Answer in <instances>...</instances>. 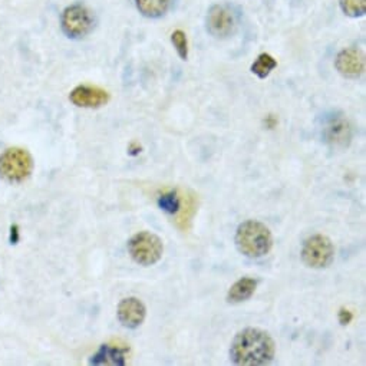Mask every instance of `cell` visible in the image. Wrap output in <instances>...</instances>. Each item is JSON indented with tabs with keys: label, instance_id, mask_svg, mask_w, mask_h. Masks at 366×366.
<instances>
[{
	"label": "cell",
	"instance_id": "1",
	"mask_svg": "<svg viewBox=\"0 0 366 366\" xmlns=\"http://www.w3.org/2000/svg\"><path fill=\"white\" fill-rule=\"evenodd\" d=\"M276 355V342L272 335L260 327L240 330L230 346V359L239 366L269 365Z\"/></svg>",
	"mask_w": 366,
	"mask_h": 366
},
{
	"label": "cell",
	"instance_id": "2",
	"mask_svg": "<svg viewBox=\"0 0 366 366\" xmlns=\"http://www.w3.org/2000/svg\"><path fill=\"white\" fill-rule=\"evenodd\" d=\"M237 250L249 259H262L273 247V236L270 229L257 220L243 222L234 236Z\"/></svg>",
	"mask_w": 366,
	"mask_h": 366
},
{
	"label": "cell",
	"instance_id": "3",
	"mask_svg": "<svg viewBox=\"0 0 366 366\" xmlns=\"http://www.w3.org/2000/svg\"><path fill=\"white\" fill-rule=\"evenodd\" d=\"M131 259L144 267L157 264L164 254L162 240L151 232H139L134 234L127 244Z\"/></svg>",
	"mask_w": 366,
	"mask_h": 366
},
{
	"label": "cell",
	"instance_id": "4",
	"mask_svg": "<svg viewBox=\"0 0 366 366\" xmlns=\"http://www.w3.org/2000/svg\"><path fill=\"white\" fill-rule=\"evenodd\" d=\"M32 171L34 158L25 148L12 147L0 155V177L8 182H22Z\"/></svg>",
	"mask_w": 366,
	"mask_h": 366
},
{
	"label": "cell",
	"instance_id": "5",
	"mask_svg": "<svg viewBox=\"0 0 366 366\" xmlns=\"http://www.w3.org/2000/svg\"><path fill=\"white\" fill-rule=\"evenodd\" d=\"M300 257L310 269H326L335 260V246L327 236L313 234L303 242Z\"/></svg>",
	"mask_w": 366,
	"mask_h": 366
},
{
	"label": "cell",
	"instance_id": "6",
	"mask_svg": "<svg viewBox=\"0 0 366 366\" xmlns=\"http://www.w3.org/2000/svg\"><path fill=\"white\" fill-rule=\"evenodd\" d=\"M61 28L68 38L82 39L94 31L95 18L86 6L76 4L64 11Z\"/></svg>",
	"mask_w": 366,
	"mask_h": 366
},
{
	"label": "cell",
	"instance_id": "7",
	"mask_svg": "<svg viewBox=\"0 0 366 366\" xmlns=\"http://www.w3.org/2000/svg\"><path fill=\"white\" fill-rule=\"evenodd\" d=\"M206 28L217 39L232 36L237 28V18L233 8L229 5H213L206 16Z\"/></svg>",
	"mask_w": 366,
	"mask_h": 366
},
{
	"label": "cell",
	"instance_id": "8",
	"mask_svg": "<svg viewBox=\"0 0 366 366\" xmlns=\"http://www.w3.org/2000/svg\"><path fill=\"white\" fill-rule=\"evenodd\" d=\"M323 139L332 148H346L352 139V128L343 115H330L323 124Z\"/></svg>",
	"mask_w": 366,
	"mask_h": 366
},
{
	"label": "cell",
	"instance_id": "9",
	"mask_svg": "<svg viewBox=\"0 0 366 366\" xmlns=\"http://www.w3.org/2000/svg\"><path fill=\"white\" fill-rule=\"evenodd\" d=\"M335 68L342 76L356 79L365 71V54L357 48H346L337 54Z\"/></svg>",
	"mask_w": 366,
	"mask_h": 366
},
{
	"label": "cell",
	"instance_id": "10",
	"mask_svg": "<svg viewBox=\"0 0 366 366\" xmlns=\"http://www.w3.org/2000/svg\"><path fill=\"white\" fill-rule=\"evenodd\" d=\"M117 316L124 327L137 329L144 323L147 317V307L138 297H125L117 307Z\"/></svg>",
	"mask_w": 366,
	"mask_h": 366
},
{
	"label": "cell",
	"instance_id": "11",
	"mask_svg": "<svg viewBox=\"0 0 366 366\" xmlns=\"http://www.w3.org/2000/svg\"><path fill=\"white\" fill-rule=\"evenodd\" d=\"M69 99L79 108H101L109 102V94L98 86L79 85L71 92Z\"/></svg>",
	"mask_w": 366,
	"mask_h": 366
},
{
	"label": "cell",
	"instance_id": "12",
	"mask_svg": "<svg viewBox=\"0 0 366 366\" xmlns=\"http://www.w3.org/2000/svg\"><path fill=\"white\" fill-rule=\"evenodd\" d=\"M89 365L94 366H125L127 357L125 350L119 347H112L109 345H102L99 350L89 359Z\"/></svg>",
	"mask_w": 366,
	"mask_h": 366
},
{
	"label": "cell",
	"instance_id": "13",
	"mask_svg": "<svg viewBox=\"0 0 366 366\" xmlns=\"http://www.w3.org/2000/svg\"><path fill=\"white\" fill-rule=\"evenodd\" d=\"M256 289H257V280L252 277H242L229 289L226 300L227 303H232V305L243 303L254 295Z\"/></svg>",
	"mask_w": 366,
	"mask_h": 366
},
{
	"label": "cell",
	"instance_id": "14",
	"mask_svg": "<svg viewBox=\"0 0 366 366\" xmlns=\"http://www.w3.org/2000/svg\"><path fill=\"white\" fill-rule=\"evenodd\" d=\"M135 5L142 16L158 19L169 11L172 0H135Z\"/></svg>",
	"mask_w": 366,
	"mask_h": 366
},
{
	"label": "cell",
	"instance_id": "15",
	"mask_svg": "<svg viewBox=\"0 0 366 366\" xmlns=\"http://www.w3.org/2000/svg\"><path fill=\"white\" fill-rule=\"evenodd\" d=\"M274 68H277V61L272 55H269V54H262L254 61V64L250 66V71L257 78L266 79Z\"/></svg>",
	"mask_w": 366,
	"mask_h": 366
},
{
	"label": "cell",
	"instance_id": "16",
	"mask_svg": "<svg viewBox=\"0 0 366 366\" xmlns=\"http://www.w3.org/2000/svg\"><path fill=\"white\" fill-rule=\"evenodd\" d=\"M157 204L167 214H177L181 207V202L175 192H168V193L161 194L157 200Z\"/></svg>",
	"mask_w": 366,
	"mask_h": 366
},
{
	"label": "cell",
	"instance_id": "17",
	"mask_svg": "<svg viewBox=\"0 0 366 366\" xmlns=\"http://www.w3.org/2000/svg\"><path fill=\"white\" fill-rule=\"evenodd\" d=\"M342 12L350 18H360L366 14V0H339Z\"/></svg>",
	"mask_w": 366,
	"mask_h": 366
},
{
	"label": "cell",
	"instance_id": "18",
	"mask_svg": "<svg viewBox=\"0 0 366 366\" xmlns=\"http://www.w3.org/2000/svg\"><path fill=\"white\" fill-rule=\"evenodd\" d=\"M171 42H172L178 56L182 61H187L189 59V41H187V35L182 32L181 29H177L171 35Z\"/></svg>",
	"mask_w": 366,
	"mask_h": 366
},
{
	"label": "cell",
	"instance_id": "19",
	"mask_svg": "<svg viewBox=\"0 0 366 366\" xmlns=\"http://www.w3.org/2000/svg\"><path fill=\"white\" fill-rule=\"evenodd\" d=\"M337 319H339V323H340L342 326H346V325H349V323L352 322L353 315H352V312H349L347 309L340 307V310H339V313H337Z\"/></svg>",
	"mask_w": 366,
	"mask_h": 366
}]
</instances>
